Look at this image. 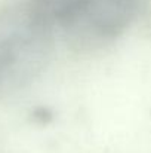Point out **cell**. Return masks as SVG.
Masks as SVG:
<instances>
[{
	"label": "cell",
	"instance_id": "1",
	"mask_svg": "<svg viewBox=\"0 0 151 153\" xmlns=\"http://www.w3.org/2000/svg\"><path fill=\"white\" fill-rule=\"evenodd\" d=\"M55 30L24 1L0 10V94L22 89L48 67Z\"/></svg>",
	"mask_w": 151,
	"mask_h": 153
},
{
	"label": "cell",
	"instance_id": "2",
	"mask_svg": "<svg viewBox=\"0 0 151 153\" xmlns=\"http://www.w3.org/2000/svg\"><path fill=\"white\" fill-rule=\"evenodd\" d=\"M139 7L141 0H89L80 19L67 33L79 46L113 42L133 24Z\"/></svg>",
	"mask_w": 151,
	"mask_h": 153
},
{
	"label": "cell",
	"instance_id": "3",
	"mask_svg": "<svg viewBox=\"0 0 151 153\" xmlns=\"http://www.w3.org/2000/svg\"><path fill=\"white\" fill-rule=\"evenodd\" d=\"M89 0H25L28 7L53 30L68 31L80 19Z\"/></svg>",
	"mask_w": 151,
	"mask_h": 153
}]
</instances>
